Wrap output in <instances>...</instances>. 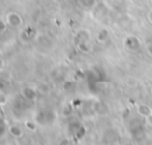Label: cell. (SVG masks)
Returning <instances> with one entry per match:
<instances>
[{
    "mask_svg": "<svg viewBox=\"0 0 152 145\" xmlns=\"http://www.w3.org/2000/svg\"><path fill=\"white\" fill-rule=\"evenodd\" d=\"M140 39L138 38V37H135V36H128L126 39H125V46L128 49V50H132V51H134V50H137V49H139L140 48Z\"/></svg>",
    "mask_w": 152,
    "mask_h": 145,
    "instance_id": "6da1fadb",
    "label": "cell"
},
{
    "mask_svg": "<svg viewBox=\"0 0 152 145\" xmlns=\"http://www.w3.org/2000/svg\"><path fill=\"white\" fill-rule=\"evenodd\" d=\"M137 113L140 116H142L144 119H146L147 116H150L152 114V108H151V106H148L146 103H139V105H137Z\"/></svg>",
    "mask_w": 152,
    "mask_h": 145,
    "instance_id": "7a4b0ae2",
    "label": "cell"
},
{
    "mask_svg": "<svg viewBox=\"0 0 152 145\" xmlns=\"http://www.w3.org/2000/svg\"><path fill=\"white\" fill-rule=\"evenodd\" d=\"M145 49H146V52H147V55H148L150 57H152V40H150V42L146 44Z\"/></svg>",
    "mask_w": 152,
    "mask_h": 145,
    "instance_id": "3957f363",
    "label": "cell"
},
{
    "mask_svg": "<svg viewBox=\"0 0 152 145\" xmlns=\"http://www.w3.org/2000/svg\"><path fill=\"white\" fill-rule=\"evenodd\" d=\"M146 18H147V20H148V23L152 25V8L146 13Z\"/></svg>",
    "mask_w": 152,
    "mask_h": 145,
    "instance_id": "277c9868",
    "label": "cell"
},
{
    "mask_svg": "<svg viewBox=\"0 0 152 145\" xmlns=\"http://www.w3.org/2000/svg\"><path fill=\"white\" fill-rule=\"evenodd\" d=\"M146 122H147V125H148L150 127H152V114L146 118Z\"/></svg>",
    "mask_w": 152,
    "mask_h": 145,
    "instance_id": "5b68a950",
    "label": "cell"
},
{
    "mask_svg": "<svg viewBox=\"0 0 152 145\" xmlns=\"http://www.w3.org/2000/svg\"><path fill=\"white\" fill-rule=\"evenodd\" d=\"M151 94H152V89H151Z\"/></svg>",
    "mask_w": 152,
    "mask_h": 145,
    "instance_id": "8992f818",
    "label": "cell"
}]
</instances>
